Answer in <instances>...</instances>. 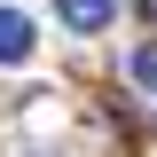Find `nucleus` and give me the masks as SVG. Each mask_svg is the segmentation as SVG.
I'll use <instances>...</instances> for the list:
<instances>
[{"instance_id": "nucleus-3", "label": "nucleus", "mask_w": 157, "mask_h": 157, "mask_svg": "<svg viewBox=\"0 0 157 157\" xmlns=\"http://www.w3.org/2000/svg\"><path fill=\"white\" fill-rule=\"evenodd\" d=\"M134 78H141V86L157 94V47H141V55H134Z\"/></svg>"}, {"instance_id": "nucleus-2", "label": "nucleus", "mask_w": 157, "mask_h": 157, "mask_svg": "<svg viewBox=\"0 0 157 157\" xmlns=\"http://www.w3.org/2000/svg\"><path fill=\"white\" fill-rule=\"evenodd\" d=\"M55 16L71 24V32H102V24L118 16V0H55Z\"/></svg>"}, {"instance_id": "nucleus-1", "label": "nucleus", "mask_w": 157, "mask_h": 157, "mask_svg": "<svg viewBox=\"0 0 157 157\" xmlns=\"http://www.w3.org/2000/svg\"><path fill=\"white\" fill-rule=\"evenodd\" d=\"M32 16H24V8H0V63H32Z\"/></svg>"}]
</instances>
